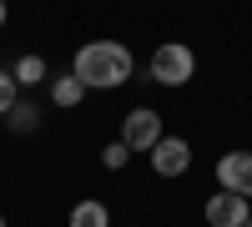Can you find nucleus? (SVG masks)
<instances>
[{
    "label": "nucleus",
    "mask_w": 252,
    "mask_h": 227,
    "mask_svg": "<svg viewBox=\"0 0 252 227\" xmlns=\"http://www.w3.org/2000/svg\"><path fill=\"white\" fill-rule=\"evenodd\" d=\"M131 71H136V61L121 40H86L71 61V76H81L86 91H116L131 81Z\"/></svg>",
    "instance_id": "1"
},
{
    "label": "nucleus",
    "mask_w": 252,
    "mask_h": 227,
    "mask_svg": "<svg viewBox=\"0 0 252 227\" xmlns=\"http://www.w3.org/2000/svg\"><path fill=\"white\" fill-rule=\"evenodd\" d=\"M192 71H197L192 46H157V56H152V81L157 86H187Z\"/></svg>",
    "instance_id": "2"
},
{
    "label": "nucleus",
    "mask_w": 252,
    "mask_h": 227,
    "mask_svg": "<svg viewBox=\"0 0 252 227\" xmlns=\"http://www.w3.org/2000/svg\"><path fill=\"white\" fill-rule=\"evenodd\" d=\"M161 136H166V131H161V116H157L152 106H136V111L121 116V141H126L131 152H152Z\"/></svg>",
    "instance_id": "3"
},
{
    "label": "nucleus",
    "mask_w": 252,
    "mask_h": 227,
    "mask_svg": "<svg viewBox=\"0 0 252 227\" xmlns=\"http://www.w3.org/2000/svg\"><path fill=\"white\" fill-rule=\"evenodd\" d=\"M202 217H207V227H242L252 217V197H237V192H222L217 187L212 197H207Z\"/></svg>",
    "instance_id": "4"
},
{
    "label": "nucleus",
    "mask_w": 252,
    "mask_h": 227,
    "mask_svg": "<svg viewBox=\"0 0 252 227\" xmlns=\"http://www.w3.org/2000/svg\"><path fill=\"white\" fill-rule=\"evenodd\" d=\"M217 187L237 192V197H252V152H227L217 162Z\"/></svg>",
    "instance_id": "5"
},
{
    "label": "nucleus",
    "mask_w": 252,
    "mask_h": 227,
    "mask_svg": "<svg viewBox=\"0 0 252 227\" xmlns=\"http://www.w3.org/2000/svg\"><path fill=\"white\" fill-rule=\"evenodd\" d=\"M187 167H192V147H187L182 136H161L152 147V172L157 177H182Z\"/></svg>",
    "instance_id": "6"
},
{
    "label": "nucleus",
    "mask_w": 252,
    "mask_h": 227,
    "mask_svg": "<svg viewBox=\"0 0 252 227\" xmlns=\"http://www.w3.org/2000/svg\"><path fill=\"white\" fill-rule=\"evenodd\" d=\"M10 76H15V86H40V81L51 76V66H46V56H35V51H26L10 66Z\"/></svg>",
    "instance_id": "7"
},
{
    "label": "nucleus",
    "mask_w": 252,
    "mask_h": 227,
    "mask_svg": "<svg viewBox=\"0 0 252 227\" xmlns=\"http://www.w3.org/2000/svg\"><path fill=\"white\" fill-rule=\"evenodd\" d=\"M71 227H111V212H106V202H96V197H81L76 207H71Z\"/></svg>",
    "instance_id": "8"
},
{
    "label": "nucleus",
    "mask_w": 252,
    "mask_h": 227,
    "mask_svg": "<svg viewBox=\"0 0 252 227\" xmlns=\"http://www.w3.org/2000/svg\"><path fill=\"white\" fill-rule=\"evenodd\" d=\"M81 96H86V86H81V76H56V81H51V106L71 111V106H81Z\"/></svg>",
    "instance_id": "9"
},
{
    "label": "nucleus",
    "mask_w": 252,
    "mask_h": 227,
    "mask_svg": "<svg viewBox=\"0 0 252 227\" xmlns=\"http://www.w3.org/2000/svg\"><path fill=\"white\" fill-rule=\"evenodd\" d=\"M5 116H10V131H35V127H40V111L31 106V101H15Z\"/></svg>",
    "instance_id": "10"
},
{
    "label": "nucleus",
    "mask_w": 252,
    "mask_h": 227,
    "mask_svg": "<svg viewBox=\"0 0 252 227\" xmlns=\"http://www.w3.org/2000/svg\"><path fill=\"white\" fill-rule=\"evenodd\" d=\"M126 162H131V147H126V141H111V147L101 152V167H106V172H121Z\"/></svg>",
    "instance_id": "11"
},
{
    "label": "nucleus",
    "mask_w": 252,
    "mask_h": 227,
    "mask_svg": "<svg viewBox=\"0 0 252 227\" xmlns=\"http://www.w3.org/2000/svg\"><path fill=\"white\" fill-rule=\"evenodd\" d=\"M15 101H20V86H15V76H10V71H0V116H5V111L15 106Z\"/></svg>",
    "instance_id": "12"
},
{
    "label": "nucleus",
    "mask_w": 252,
    "mask_h": 227,
    "mask_svg": "<svg viewBox=\"0 0 252 227\" xmlns=\"http://www.w3.org/2000/svg\"><path fill=\"white\" fill-rule=\"evenodd\" d=\"M5 20H10V5H5V0H0V31H5Z\"/></svg>",
    "instance_id": "13"
},
{
    "label": "nucleus",
    "mask_w": 252,
    "mask_h": 227,
    "mask_svg": "<svg viewBox=\"0 0 252 227\" xmlns=\"http://www.w3.org/2000/svg\"><path fill=\"white\" fill-rule=\"evenodd\" d=\"M242 227H252V217H247V222H242Z\"/></svg>",
    "instance_id": "14"
},
{
    "label": "nucleus",
    "mask_w": 252,
    "mask_h": 227,
    "mask_svg": "<svg viewBox=\"0 0 252 227\" xmlns=\"http://www.w3.org/2000/svg\"><path fill=\"white\" fill-rule=\"evenodd\" d=\"M0 227H5V217H0Z\"/></svg>",
    "instance_id": "15"
}]
</instances>
